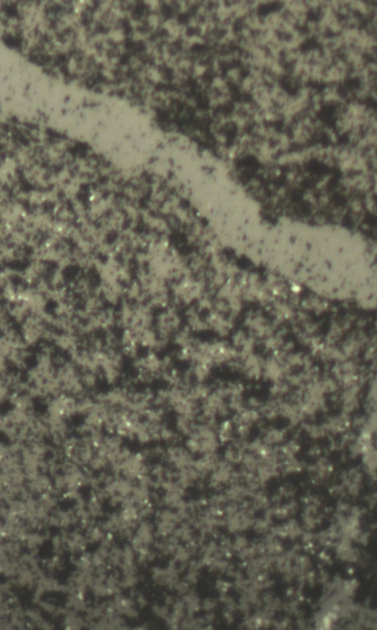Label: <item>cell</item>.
<instances>
[{
  "label": "cell",
  "mask_w": 377,
  "mask_h": 630,
  "mask_svg": "<svg viewBox=\"0 0 377 630\" xmlns=\"http://www.w3.org/2000/svg\"><path fill=\"white\" fill-rule=\"evenodd\" d=\"M221 445L217 427L202 422L197 424L185 442V446L192 454L201 455L218 453Z\"/></svg>",
  "instance_id": "cell-1"
},
{
  "label": "cell",
  "mask_w": 377,
  "mask_h": 630,
  "mask_svg": "<svg viewBox=\"0 0 377 630\" xmlns=\"http://www.w3.org/2000/svg\"><path fill=\"white\" fill-rule=\"evenodd\" d=\"M241 362L240 372L245 377L252 382H258L263 378L265 360L262 356L252 353L245 357H240Z\"/></svg>",
  "instance_id": "cell-2"
},
{
  "label": "cell",
  "mask_w": 377,
  "mask_h": 630,
  "mask_svg": "<svg viewBox=\"0 0 377 630\" xmlns=\"http://www.w3.org/2000/svg\"><path fill=\"white\" fill-rule=\"evenodd\" d=\"M165 460L177 469L183 470L194 465L193 454L186 446L174 444L168 446L165 451Z\"/></svg>",
  "instance_id": "cell-3"
},
{
  "label": "cell",
  "mask_w": 377,
  "mask_h": 630,
  "mask_svg": "<svg viewBox=\"0 0 377 630\" xmlns=\"http://www.w3.org/2000/svg\"><path fill=\"white\" fill-rule=\"evenodd\" d=\"M279 417L289 424V429H295L304 421L299 404L289 398L279 399Z\"/></svg>",
  "instance_id": "cell-4"
},
{
  "label": "cell",
  "mask_w": 377,
  "mask_h": 630,
  "mask_svg": "<svg viewBox=\"0 0 377 630\" xmlns=\"http://www.w3.org/2000/svg\"><path fill=\"white\" fill-rule=\"evenodd\" d=\"M289 431L290 430L287 428L268 426L262 428L260 437L267 446L272 448H279L288 439Z\"/></svg>",
  "instance_id": "cell-5"
},
{
  "label": "cell",
  "mask_w": 377,
  "mask_h": 630,
  "mask_svg": "<svg viewBox=\"0 0 377 630\" xmlns=\"http://www.w3.org/2000/svg\"><path fill=\"white\" fill-rule=\"evenodd\" d=\"M247 441L237 438L234 440L232 443L226 445L224 451L225 461L231 464L239 463L242 462L243 456L247 451L246 450Z\"/></svg>",
  "instance_id": "cell-6"
},
{
  "label": "cell",
  "mask_w": 377,
  "mask_h": 630,
  "mask_svg": "<svg viewBox=\"0 0 377 630\" xmlns=\"http://www.w3.org/2000/svg\"><path fill=\"white\" fill-rule=\"evenodd\" d=\"M262 418V415L259 410H253L246 407L241 411L235 413V417L232 420L236 426L245 425V426H251L254 428V426L260 424Z\"/></svg>",
  "instance_id": "cell-7"
},
{
  "label": "cell",
  "mask_w": 377,
  "mask_h": 630,
  "mask_svg": "<svg viewBox=\"0 0 377 630\" xmlns=\"http://www.w3.org/2000/svg\"><path fill=\"white\" fill-rule=\"evenodd\" d=\"M221 444H229L235 440L236 426L233 420L225 419L217 427Z\"/></svg>",
  "instance_id": "cell-8"
},
{
  "label": "cell",
  "mask_w": 377,
  "mask_h": 630,
  "mask_svg": "<svg viewBox=\"0 0 377 630\" xmlns=\"http://www.w3.org/2000/svg\"><path fill=\"white\" fill-rule=\"evenodd\" d=\"M197 418L185 415H177L175 418V430L180 437H188L197 426Z\"/></svg>",
  "instance_id": "cell-9"
},
{
  "label": "cell",
  "mask_w": 377,
  "mask_h": 630,
  "mask_svg": "<svg viewBox=\"0 0 377 630\" xmlns=\"http://www.w3.org/2000/svg\"><path fill=\"white\" fill-rule=\"evenodd\" d=\"M262 418L268 421H275L280 418L279 417V399L271 398L269 400L265 401L262 408L259 410Z\"/></svg>",
  "instance_id": "cell-10"
},
{
  "label": "cell",
  "mask_w": 377,
  "mask_h": 630,
  "mask_svg": "<svg viewBox=\"0 0 377 630\" xmlns=\"http://www.w3.org/2000/svg\"><path fill=\"white\" fill-rule=\"evenodd\" d=\"M212 367L203 363H194L190 370L196 384L206 383L212 374Z\"/></svg>",
  "instance_id": "cell-11"
},
{
  "label": "cell",
  "mask_w": 377,
  "mask_h": 630,
  "mask_svg": "<svg viewBox=\"0 0 377 630\" xmlns=\"http://www.w3.org/2000/svg\"><path fill=\"white\" fill-rule=\"evenodd\" d=\"M301 449V444L298 440L296 438H293L287 440L279 449L281 457H296Z\"/></svg>",
  "instance_id": "cell-12"
},
{
  "label": "cell",
  "mask_w": 377,
  "mask_h": 630,
  "mask_svg": "<svg viewBox=\"0 0 377 630\" xmlns=\"http://www.w3.org/2000/svg\"><path fill=\"white\" fill-rule=\"evenodd\" d=\"M180 437V435L177 433L175 429L169 427L165 423L161 426V430H160V441L170 446V445L177 444Z\"/></svg>",
  "instance_id": "cell-13"
},
{
  "label": "cell",
  "mask_w": 377,
  "mask_h": 630,
  "mask_svg": "<svg viewBox=\"0 0 377 630\" xmlns=\"http://www.w3.org/2000/svg\"><path fill=\"white\" fill-rule=\"evenodd\" d=\"M123 554H122V563L126 564H134L135 555L136 553L135 552L131 545L125 544L124 546Z\"/></svg>",
  "instance_id": "cell-14"
},
{
  "label": "cell",
  "mask_w": 377,
  "mask_h": 630,
  "mask_svg": "<svg viewBox=\"0 0 377 630\" xmlns=\"http://www.w3.org/2000/svg\"><path fill=\"white\" fill-rule=\"evenodd\" d=\"M91 587H92L94 595L97 598L108 596V587L106 583L105 584L103 582L94 583Z\"/></svg>",
  "instance_id": "cell-15"
},
{
  "label": "cell",
  "mask_w": 377,
  "mask_h": 630,
  "mask_svg": "<svg viewBox=\"0 0 377 630\" xmlns=\"http://www.w3.org/2000/svg\"><path fill=\"white\" fill-rule=\"evenodd\" d=\"M264 402L265 401H262L260 398L255 396H251L246 399V407L253 409V410H259V411L260 409L262 408Z\"/></svg>",
  "instance_id": "cell-16"
},
{
  "label": "cell",
  "mask_w": 377,
  "mask_h": 630,
  "mask_svg": "<svg viewBox=\"0 0 377 630\" xmlns=\"http://www.w3.org/2000/svg\"><path fill=\"white\" fill-rule=\"evenodd\" d=\"M138 581H139V578L137 576H135V575H128V576H125L123 580L119 582V586L122 588H128V587H132L136 585Z\"/></svg>",
  "instance_id": "cell-17"
},
{
  "label": "cell",
  "mask_w": 377,
  "mask_h": 630,
  "mask_svg": "<svg viewBox=\"0 0 377 630\" xmlns=\"http://www.w3.org/2000/svg\"><path fill=\"white\" fill-rule=\"evenodd\" d=\"M92 563L94 568H98L100 567L106 566V559L102 557L101 554L98 552V551H95L92 554Z\"/></svg>",
  "instance_id": "cell-18"
},
{
  "label": "cell",
  "mask_w": 377,
  "mask_h": 630,
  "mask_svg": "<svg viewBox=\"0 0 377 630\" xmlns=\"http://www.w3.org/2000/svg\"><path fill=\"white\" fill-rule=\"evenodd\" d=\"M39 605L40 606L41 609H43V610L48 612V613H55L56 611L57 610L56 605L53 604V603L40 601L39 602Z\"/></svg>",
  "instance_id": "cell-19"
},
{
  "label": "cell",
  "mask_w": 377,
  "mask_h": 630,
  "mask_svg": "<svg viewBox=\"0 0 377 630\" xmlns=\"http://www.w3.org/2000/svg\"><path fill=\"white\" fill-rule=\"evenodd\" d=\"M119 582H119V579H118L117 574H110L109 576H107L106 582H105L107 587H109V588L119 586Z\"/></svg>",
  "instance_id": "cell-20"
},
{
  "label": "cell",
  "mask_w": 377,
  "mask_h": 630,
  "mask_svg": "<svg viewBox=\"0 0 377 630\" xmlns=\"http://www.w3.org/2000/svg\"><path fill=\"white\" fill-rule=\"evenodd\" d=\"M125 615H126L128 618H136L139 617V612H138L136 609H134V608L131 607L126 611Z\"/></svg>",
  "instance_id": "cell-21"
},
{
  "label": "cell",
  "mask_w": 377,
  "mask_h": 630,
  "mask_svg": "<svg viewBox=\"0 0 377 630\" xmlns=\"http://www.w3.org/2000/svg\"><path fill=\"white\" fill-rule=\"evenodd\" d=\"M136 602H137V604H139L140 607L142 608L146 605L147 601H146L145 598H144V596H142L141 595H138L137 598H136Z\"/></svg>",
  "instance_id": "cell-22"
},
{
  "label": "cell",
  "mask_w": 377,
  "mask_h": 630,
  "mask_svg": "<svg viewBox=\"0 0 377 630\" xmlns=\"http://www.w3.org/2000/svg\"><path fill=\"white\" fill-rule=\"evenodd\" d=\"M40 627L44 629H52L54 627V625L51 624L50 622L46 621V620H43Z\"/></svg>",
  "instance_id": "cell-23"
}]
</instances>
